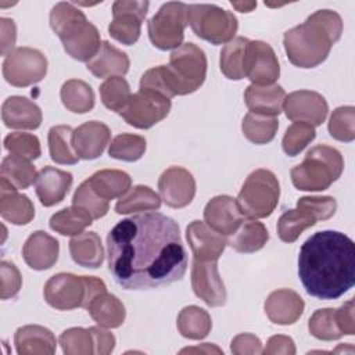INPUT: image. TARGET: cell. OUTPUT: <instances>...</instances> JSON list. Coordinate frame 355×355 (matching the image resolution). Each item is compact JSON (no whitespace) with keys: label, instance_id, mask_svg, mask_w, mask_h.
<instances>
[{"label":"cell","instance_id":"cell-22","mask_svg":"<svg viewBox=\"0 0 355 355\" xmlns=\"http://www.w3.org/2000/svg\"><path fill=\"white\" fill-rule=\"evenodd\" d=\"M72 173L54 166H44L37 172L35 191L42 205L53 207L61 202L72 186Z\"/></svg>","mask_w":355,"mask_h":355},{"label":"cell","instance_id":"cell-13","mask_svg":"<svg viewBox=\"0 0 355 355\" xmlns=\"http://www.w3.org/2000/svg\"><path fill=\"white\" fill-rule=\"evenodd\" d=\"M148 7V1H115L112 4V21L108 25L110 36L122 44H135L140 37L141 22Z\"/></svg>","mask_w":355,"mask_h":355},{"label":"cell","instance_id":"cell-20","mask_svg":"<svg viewBox=\"0 0 355 355\" xmlns=\"http://www.w3.org/2000/svg\"><path fill=\"white\" fill-rule=\"evenodd\" d=\"M108 126L98 121H89L73 130L72 146L80 159L98 158L110 143Z\"/></svg>","mask_w":355,"mask_h":355},{"label":"cell","instance_id":"cell-30","mask_svg":"<svg viewBox=\"0 0 355 355\" xmlns=\"http://www.w3.org/2000/svg\"><path fill=\"white\" fill-rule=\"evenodd\" d=\"M86 309L98 326L107 329L119 327L126 316L125 305L121 302V300L107 291L96 295Z\"/></svg>","mask_w":355,"mask_h":355},{"label":"cell","instance_id":"cell-5","mask_svg":"<svg viewBox=\"0 0 355 355\" xmlns=\"http://www.w3.org/2000/svg\"><path fill=\"white\" fill-rule=\"evenodd\" d=\"M50 26L73 60L87 62L101 46L100 32L72 3H57L50 11Z\"/></svg>","mask_w":355,"mask_h":355},{"label":"cell","instance_id":"cell-42","mask_svg":"<svg viewBox=\"0 0 355 355\" xmlns=\"http://www.w3.org/2000/svg\"><path fill=\"white\" fill-rule=\"evenodd\" d=\"M100 97L105 108L121 114L132 97L129 83L122 76L108 78L100 85Z\"/></svg>","mask_w":355,"mask_h":355},{"label":"cell","instance_id":"cell-32","mask_svg":"<svg viewBox=\"0 0 355 355\" xmlns=\"http://www.w3.org/2000/svg\"><path fill=\"white\" fill-rule=\"evenodd\" d=\"M269 240L268 229L257 219L243 220L240 227L227 240V244L237 252L251 254L261 250Z\"/></svg>","mask_w":355,"mask_h":355},{"label":"cell","instance_id":"cell-19","mask_svg":"<svg viewBox=\"0 0 355 355\" xmlns=\"http://www.w3.org/2000/svg\"><path fill=\"white\" fill-rule=\"evenodd\" d=\"M186 239L194 255L198 261H218L227 240L225 236L212 230L205 222L193 220L186 227Z\"/></svg>","mask_w":355,"mask_h":355},{"label":"cell","instance_id":"cell-44","mask_svg":"<svg viewBox=\"0 0 355 355\" xmlns=\"http://www.w3.org/2000/svg\"><path fill=\"white\" fill-rule=\"evenodd\" d=\"M308 329L315 338L323 341L338 340L344 336L338 327L336 309L333 308H323L315 311L313 315L309 318Z\"/></svg>","mask_w":355,"mask_h":355},{"label":"cell","instance_id":"cell-1","mask_svg":"<svg viewBox=\"0 0 355 355\" xmlns=\"http://www.w3.org/2000/svg\"><path fill=\"white\" fill-rule=\"evenodd\" d=\"M108 269L125 290H147L180 280L187 269L178 222L159 212L133 215L107 236Z\"/></svg>","mask_w":355,"mask_h":355},{"label":"cell","instance_id":"cell-33","mask_svg":"<svg viewBox=\"0 0 355 355\" xmlns=\"http://www.w3.org/2000/svg\"><path fill=\"white\" fill-rule=\"evenodd\" d=\"M176 327L184 338L202 340L209 334L212 320L205 309L197 305H189L179 312Z\"/></svg>","mask_w":355,"mask_h":355},{"label":"cell","instance_id":"cell-54","mask_svg":"<svg viewBox=\"0 0 355 355\" xmlns=\"http://www.w3.org/2000/svg\"><path fill=\"white\" fill-rule=\"evenodd\" d=\"M262 354H265V355H276V354L294 355L295 344L291 337L283 336V334H276V336H272L266 341V345L262 349Z\"/></svg>","mask_w":355,"mask_h":355},{"label":"cell","instance_id":"cell-8","mask_svg":"<svg viewBox=\"0 0 355 355\" xmlns=\"http://www.w3.org/2000/svg\"><path fill=\"white\" fill-rule=\"evenodd\" d=\"M280 197V184L276 175L269 169L252 171L241 186L236 198L243 216L262 219L272 215Z\"/></svg>","mask_w":355,"mask_h":355},{"label":"cell","instance_id":"cell-49","mask_svg":"<svg viewBox=\"0 0 355 355\" xmlns=\"http://www.w3.org/2000/svg\"><path fill=\"white\" fill-rule=\"evenodd\" d=\"M72 205L85 209L92 215L93 219L103 218L110 209V201H105L101 197H98L90 187L87 180L82 182L75 190L72 197Z\"/></svg>","mask_w":355,"mask_h":355},{"label":"cell","instance_id":"cell-53","mask_svg":"<svg viewBox=\"0 0 355 355\" xmlns=\"http://www.w3.org/2000/svg\"><path fill=\"white\" fill-rule=\"evenodd\" d=\"M89 330L93 336L94 354L107 355V354H111L114 351L115 337H114L112 333L103 329V326H93V327H89Z\"/></svg>","mask_w":355,"mask_h":355},{"label":"cell","instance_id":"cell-12","mask_svg":"<svg viewBox=\"0 0 355 355\" xmlns=\"http://www.w3.org/2000/svg\"><path fill=\"white\" fill-rule=\"evenodd\" d=\"M171 111V98L150 90L132 94L126 108L119 114L130 126L148 129L166 118Z\"/></svg>","mask_w":355,"mask_h":355},{"label":"cell","instance_id":"cell-46","mask_svg":"<svg viewBox=\"0 0 355 355\" xmlns=\"http://www.w3.org/2000/svg\"><path fill=\"white\" fill-rule=\"evenodd\" d=\"M58 343L67 355H89L94 354L93 336L89 329L71 327L61 333Z\"/></svg>","mask_w":355,"mask_h":355},{"label":"cell","instance_id":"cell-18","mask_svg":"<svg viewBox=\"0 0 355 355\" xmlns=\"http://www.w3.org/2000/svg\"><path fill=\"white\" fill-rule=\"evenodd\" d=\"M204 220L215 232L222 236H232L243 223L236 198L222 194L212 197L204 208Z\"/></svg>","mask_w":355,"mask_h":355},{"label":"cell","instance_id":"cell-55","mask_svg":"<svg viewBox=\"0 0 355 355\" xmlns=\"http://www.w3.org/2000/svg\"><path fill=\"white\" fill-rule=\"evenodd\" d=\"M354 300H348L344 305L336 309V318L340 330L343 334L354 336L355 334V318H354Z\"/></svg>","mask_w":355,"mask_h":355},{"label":"cell","instance_id":"cell-3","mask_svg":"<svg viewBox=\"0 0 355 355\" xmlns=\"http://www.w3.org/2000/svg\"><path fill=\"white\" fill-rule=\"evenodd\" d=\"M343 33V19L331 10H318L305 22L284 32L283 44L288 61L300 68L322 64Z\"/></svg>","mask_w":355,"mask_h":355},{"label":"cell","instance_id":"cell-28","mask_svg":"<svg viewBox=\"0 0 355 355\" xmlns=\"http://www.w3.org/2000/svg\"><path fill=\"white\" fill-rule=\"evenodd\" d=\"M130 67L126 53L112 46L110 42H103L94 57L87 61L86 68L96 78L123 76Z\"/></svg>","mask_w":355,"mask_h":355},{"label":"cell","instance_id":"cell-25","mask_svg":"<svg viewBox=\"0 0 355 355\" xmlns=\"http://www.w3.org/2000/svg\"><path fill=\"white\" fill-rule=\"evenodd\" d=\"M14 344L19 355H53L57 347L53 331L39 324L18 327L14 334Z\"/></svg>","mask_w":355,"mask_h":355},{"label":"cell","instance_id":"cell-48","mask_svg":"<svg viewBox=\"0 0 355 355\" xmlns=\"http://www.w3.org/2000/svg\"><path fill=\"white\" fill-rule=\"evenodd\" d=\"M4 148L14 155L26 158L29 161L36 159L42 154L40 141L37 136L32 133L14 132L4 137Z\"/></svg>","mask_w":355,"mask_h":355},{"label":"cell","instance_id":"cell-21","mask_svg":"<svg viewBox=\"0 0 355 355\" xmlns=\"http://www.w3.org/2000/svg\"><path fill=\"white\" fill-rule=\"evenodd\" d=\"M304 308L305 304L301 295L290 288L272 291L263 304L269 320L280 326L295 323L304 313Z\"/></svg>","mask_w":355,"mask_h":355},{"label":"cell","instance_id":"cell-43","mask_svg":"<svg viewBox=\"0 0 355 355\" xmlns=\"http://www.w3.org/2000/svg\"><path fill=\"white\" fill-rule=\"evenodd\" d=\"M146 151V139L139 135L122 133L112 139L108 154L110 157L121 161L133 162L143 157Z\"/></svg>","mask_w":355,"mask_h":355},{"label":"cell","instance_id":"cell-39","mask_svg":"<svg viewBox=\"0 0 355 355\" xmlns=\"http://www.w3.org/2000/svg\"><path fill=\"white\" fill-rule=\"evenodd\" d=\"M93 223V218L85 209L72 205L55 212L50 218V229L62 236H76L83 233Z\"/></svg>","mask_w":355,"mask_h":355},{"label":"cell","instance_id":"cell-9","mask_svg":"<svg viewBox=\"0 0 355 355\" xmlns=\"http://www.w3.org/2000/svg\"><path fill=\"white\" fill-rule=\"evenodd\" d=\"M187 21L193 32L211 44L229 43L239 28L233 12L215 4H189Z\"/></svg>","mask_w":355,"mask_h":355},{"label":"cell","instance_id":"cell-14","mask_svg":"<svg viewBox=\"0 0 355 355\" xmlns=\"http://www.w3.org/2000/svg\"><path fill=\"white\" fill-rule=\"evenodd\" d=\"M244 73L252 85H273L280 76L277 57L270 44L262 40H250L244 62Z\"/></svg>","mask_w":355,"mask_h":355},{"label":"cell","instance_id":"cell-38","mask_svg":"<svg viewBox=\"0 0 355 355\" xmlns=\"http://www.w3.org/2000/svg\"><path fill=\"white\" fill-rule=\"evenodd\" d=\"M161 207V197L148 186L137 184L123 194L115 204L116 214L155 211Z\"/></svg>","mask_w":355,"mask_h":355},{"label":"cell","instance_id":"cell-58","mask_svg":"<svg viewBox=\"0 0 355 355\" xmlns=\"http://www.w3.org/2000/svg\"><path fill=\"white\" fill-rule=\"evenodd\" d=\"M232 6L234 7V8H237L240 12H250L252 8H255L257 7V3H234V1H232Z\"/></svg>","mask_w":355,"mask_h":355},{"label":"cell","instance_id":"cell-2","mask_svg":"<svg viewBox=\"0 0 355 355\" xmlns=\"http://www.w3.org/2000/svg\"><path fill=\"white\" fill-rule=\"evenodd\" d=\"M298 276L305 291L336 300L355 284V244L347 234L322 230L305 240L298 254Z\"/></svg>","mask_w":355,"mask_h":355},{"label":"cell","instance_id":"cell-23","mask_svg":"<svg viewBox=\"0 0 355 355\" xmlns=\"http://www.w3.org/2000/svg\"><path fill=\"white\" fill-rule=\"evenodd\" d=\"M58 240L43 230L33 232L22 247L25 263L33 270L50 269L58 259Z\"/></svg>","mask_w":355,"mask_h":355},{"label":"cell","instance_id":"cell-17","mask_svg":"<svg viewBox=\"0 0 355 355\" xmlns=\"http://www.w3.org/2000/svg\"><path fill=\"white\" fill-rule=\"evenodd\" d=\"M161 200L171 208L189 205L196 196V180L193 175L182 166H169L158 179Z\"/></svg>","mask_w":355,"mask_h":355},{"label":"cell","instance_id":"cell-40","mask_svg":"<svg viewBox=\"0 0 355 355\" xmlns=\"http://www.w3.org/2000/svg\"><path fill=\"white\" fill-rule=\"evenodd\" d=\"M316 218L306 209L297 207L288 209L277 220V234L284 243H294L304 230L316 223Z\"/></svg>","mask_w":355,"mask_h":355},{"label":"cell","instance_id":"cell-41","mask_svg":"<svg viewBox=\"0 0 355 355\" xmlns=\"http://www.w3.org/2000/svg\"><path fill=\"white\" fill-rule=\"evenodd\" d=\"M279 128V121L276 116H268L261 114L248 112L243 122V135L254 144H266L273 140Z\"/></svg>","mask_w":355,"mask_h":355},{"label":"cell","instance_id":"cell-26","mask_svg":"<svg viewBox=\"0 0 355 355\" xmlns=\"http://www.w3.org/2000/svg\"><path fill=\"white\" fill-rule=\"evenodd\" d=\"M286 92L280 85H250L244 92V101L250 112L277 116L283 110Z\"/></svg>","mask_w":355,"mask_h":355},{"label":"cell","instance_id":"cell-52","mask_svg":"<svg viewBox=\"0 0 355 355\" xmlns=\"http://www.w3.org/2000/svg\"><path fill=\"white\" fill-rule=\"evenodd\" d=\"M230 351L234 355H257V354H262V343L261 340L251 333H241L239 336H236L232 340L230 344Z\"/></svg>","mask_w":355,"mask_h":355},{"label":"cell","instance_id":"cell-57","mask_svg":"<svg viewBox=\"0 0 355 355\" xmlns=\"http://www.w3.org/2000/svg\"><path fill=\"white\" fill-rule=\"evenodd\" d=\"M193 354V352H200V354H223V351L214 345V344H209V343H205V344H201V345H197V347H190V348H183L180 351V354Z\"/></svg>","mask_w":355,"mask_h":355},{"label":"cell","instance_id":"cell-24","mask_svg":"<svg viewBox=\"0 0 355 355\" xmlns=\"http://www.w3.org/2000/svg\"><path fill=\"white\" fill-rule=\"evenodd\" d=\"M1 119L7 128L35 130L40 126L43 115L40 107L22 96H11L1 105Z\"/></svg>","mask_w":355,"mask_h":355},{"label":"cell","instance_id":"cell-34","mask_svg":"<svg viewBox=\"0 0 355 355\" xmlns=\"http://www.w3.org/2000/svg\"><path fill=\"white\" fill-rule=\"evenodd\" d=\"M36 178V168L29 159L14 154L3 158L0 166V179L11 184L14 189H28L32 183H35Z\"/></svg>","mask_w":355,"mask_h":355},{"label":"cell","instance_id":"cell-10","mask_svg":"<svg viewBox=\"0 0 355 355\" xmlns=\"http://www.w3.org/2000/svg\"><path fill=\"white\" fill-rule=\"evenodd\" d=\"M189 6L182 1L164 3L148 21V37L159 50H172L182 46L187 21Z\"/></svg>","mask_w":355,"mask_h":355},{"label":"cell","instance_id":"cell-51","mask_svg":"<svg viewBox=\"0 0 355 355\" xmlns=\"http://www.w3.org/2000/svg\"><path fill=\"white\" fill-rule=\"evenodd\" d=\"M0 277H1V288H0L1 300L14 298L22 287V276L18 268L12 262L1 261Z\"/></svg>","mask_w":355,"mask_h":355},{"label":"cell","instance_id":"cell-56","mask_svg":"<svg viewBox=\"0 0 355 355\" xmlns=\"http://www.w3.org/2000/svg\"><path fill=\"white\" fill-rule=\"evenodd\" d=\"M0 26H1V54L7 55L10 51H12L15 40H17V28L12 19L10 18H1L0 19Z\"/></svg>","mask_w":355,"mask_h":355},{"label":"cell","instance_id":"cell-11","mask_svg":"<svg viewBox=\"0 0 355 355\" xmlns=\"http://www.w3.org/2000/svg\"><path fill=\"white\" fill-rule=\"evenodd\" d=\"M47 65L46 55L37 49L17 47L3 61V76L11 86L26 87L44 79Z\"/></svg>","mask_w":355,"mask_h":355},{"label":"cell","instance_id":"cell-35","mask_svg":"<svg viewBox=\"0 0 355 355\" xmlns=\"http://www.w3.org/2000/svg\"><path fill=\"white\" fill-rule=\"evenodd\" d=\"M64 107L75 114H86L94 107V92L89 83L80 79H69L61 86Z\"/></svg>","mask_w":355,"mask_h":355},{"label":"cell","instance_id":"cell-37","mask_svg":"<svg viewBox=\"0 0 355 355\" xmlns=\"http://www.w3.org/2000/svg\"><path fill=\"white\" fill-rule=\"evenodd\" d=\"M72 135L73 129L68 125H57L50 128L47 143L50 158L55 164L61 165H73L79 161L73 146H72Z\"/></svg>","mask_w":355,"mask_h":355},{"label":"cell","instance_id":"cell-27","mask_svg":"<svg viewBox=\"0 0 355 355\" xmlns=\"http://www.w3.org/2000/svg\"><path fill=\"white\" fill-rule=\"evenodd\" d=\"M0 215L4 220L21 226L29 223L35 216V207L28 196L19 194L17 189L0 179Z\"/></svg>","mask_w":355,"mask_h":355},{"label":"cell","instance_id":"cell-47","mask_svg":"<svg viewBox=\"0 0 355 355\" xmlns=\"http://www.w3.org/2000/svg\"><path fill=\"white\" fill-rule=\"evenodd\" d=\"M316 136L315 126L304 122H294L290 125L283 136L282 147L288 157L298 155Z\"/></svg>","mask_w":355,"mask_h":355},{"label":"cell","instance_id":"cell-29","mask_svg":"<svg viewBox=\"0 0 355 355\" xmlns=\"http://www.w3.org/2000/svg\"><path fill=\"white\" fill-rule=\"evenodd\" d=\"M69 254L75 263L83 268L96 269L104 261V248L96 232H83L69 241Z\"/></svg>","mask_w":355,"mask_h":355},{"label":"cell","instance_id":"cell-36","mask_svg":"<svg viewBox=\"0 0 355 355\" xmlns=\"http://www.w3.org/2000/svg\"><path fill=\"white\" fill-rule=\"evenodd\" d=\"M250 40L243 36H237L232 39L229 43L225 44V47L220 51V71L222 73L232 80H240L245 78L244 73V62H245V54Z\"/></svg>","mask_w":355,"mask_h":355},{"label":"cell","instance_id":"cell-31","mask_svg":"<svg viewBox=\"0 0 355 355\" xmlns=\"http://www.w3.org/2000/svg\"><path fill=\"white\" fill-rule=\"evenodd\" d=\"M94 193L105 201L121 198L130 189V176L119 169H101L86 179Z\"/></svg>","mask_w":355,"mask_h":355},{"label":"cell","instance_id":"cell-7","mask_svg":"<svg viewBox=\"0 0 355 355\" xmlns=\"http://www.w3.org/2000/svg\"><path fill=\"white\" fill-rule=\"evenodd\" d=\"M107 291L105 283L94 276H78L61 272L51 276L43 288L46 302L57 311L87 308L100 293Z\"/></svg>","mask_w":355,"mask_h":355},{"label":"cell","instance_id":"cell-16","mask_svg":"<svg viewBox=\"0 0 355 355\" xmlns=\"http://www.w3.org/2000/svg\"><path fill=\"white\" fill-rule=\"evenodd\" d=\"M191 287L194 294L208 306H222L226 302L227 293L216 261H193Z\"/></svg>","mask_w":355,"mask_h":355},{"label":"cell","instance_id":"cell-6","mask_svg":"<svg viewBox=\"0 0 355 355\" xmlns=\"http://www.w3.org/2000/svg\"><path fill=\"white\" fill-rule=\"evenodd\" d=\"M344 159L341 153L330 146L312 147L304 161L290 171L293 184L302 191H323L343 173Z\"/></svg>","mask_w":355,"mask_h":355},{"label":"cell","instance_id":"cell-15","mask_svg":"<svg viewBox=\"0 0 355 355\" xmlns=\"http://www.w3.org/2000/svg\"><path fill=\"white\" fill-rule=\"evenodd\" d=\"M283 110L286 116L293 122L319 126L327 116L329 105L326 98L318 92L297 90L286 96Z\"/></svg>","mask_w":355,"mask_h":355},{"label":"cell","instance_id":"cell-4","mask_svg":"<svg viewBox=\"0 0 355 355\" xmlns=\"http://www.w3.org/2000/svg\"><path fill=\"white\" fill-rule=\"evenodd\" d=\"M207 55L194 43H184L169 55L168 65H158L146 71L140 79V89L151 90L168 98L194 93L207 78Z\"/></svg>","mask_w":355,"mask_h":355},{"label":"cell","instance_id":"cell-50","mask_svg":"<svg viewBox=\"0 0 355 355\" xmlns=\"http://www.w3.org/2000/svg\"><path fill=\"white\" fill-rule=\"evenodd\" d=\"M297 207L311 212L316 220H326L336 214L337 201L331 196H305L297 201Z\"/></svg>","mask_w":355,"mask_h":355},{"label":"cell","instance_id":"cell-45","mask_svg":"<svg viewBox=\"0 0 355 355\" xmlns=\"http://www.w3.org/2000/svg\"><path fill=\"white\" fill-rule=\"evenodd\" d=\"M329 133L333 139L344 143L355 139V108L352 105H343L331 112Z\"/></svg>","mask_w":355,"mask_h":355}]
</instances>
